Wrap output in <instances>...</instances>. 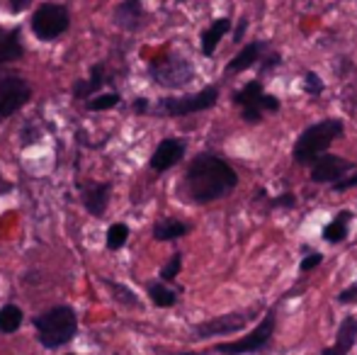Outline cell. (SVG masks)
<instances>
[{
    "instance_id": "6da1fadb",
    "label": "cell",
    "mask_w": 357,
    "mask_h": 355,
    "mask_svg": "<svg viewBox=\"0 0 357 355\" xmlns=\"http://www.w3.org/2000/svg\"><path fill=\"white\" fill-rule=\"evenodd\" d=\"M238 185V173L216 153H199L192 158L183 178V192L190 202L209 204L226 197Z\"/></svg>"
},
{
    "instance_id": "7a4b0ae2",
    "label": "cell",
    "mask_w": 357,
    "mask_h": 355,
    "mask_svg": "<svg viewBox=\"0 0 357 355\" xmlns=\"http://www.w3.org/2000/svg\"><path fill=\"white\" fill-rule=\"evenodd\" d=\"M345 132V124L340 119H324V122H316L311 127H306L299 134V139L294 142L291 149V158H294L299 166H311L319 156H324L331 149V144L335 139H340Z\"/></svg>"
},
{
    "instance_id": "3957f363",
    "label": "cell",
    "mask_w": 357,
    "mask_h": 355,
    "mask_svg": "<svg viewBox=\"0 0 357 355\" xmlns=\"http://www.w3.org/2000/svg\"><path fill=\"white\" fill-rule=\"evenodd\" d=\"M34 328H37L39 343L54 351L73 341L78 331V319L71 307H54L34 319Z\"/></svg>"
},
{
    "instance_id": "277c9868",
    "label": "cell",
    "mask_w": 357,
    "mask_h": 355,
    "mask_svg": "<svg viewBox=\"0 0 357 355\" xmlns=\"http://www.w3.org/2000/svg\"><path fill=\"white\" fill-rule=\"evenodd\" d=\"M231 100H234V105H241V117L248 124L263 122L265 112H278V109L282 107L278 98L265 93L260 81H248L243 88L231 95Z\"/></svg>"
},
{
    "instance_id": "5b68a950",
    "label": "cell",
    "mask_w": 357,
    "mask_h": 355,
    "mask_svg": "<svg viewBox=\"0 0 357 355\" xmlns=\"http://www.w3.org/2000/svg\"><path fill=\"white\" fill-rule=\"evenodd\" d=\"M149 76L153 78L155 86L178 90L195 81V66L188 59L178 56V54H168V56H160L155 61H151Z\"/></svg>"
},
{
    "instance_id": "8992f818",
    "label": "cell",
    "mask_w": 357,
    "mask_h": 355,
    "mask_svg": "<svg viewBox=\"0 0 357 355\" xmlns=\"http://www.w3.org/2000/svg\"><path fill=\"white\" fill-rule=\"evenodd\" d=\"M219 100V88L209 86L202 88L199 93L183 95V98H163L155 105V114L163 117H188V114H197L204 109H212Z\"/></svg>"
},
{
    "instance_id": "52a82bcc",
    "label": "cell",
    "mask_w": 357,
    "mask_h": 355,
    "mask_svg": "<svg viewBox=\"0 0 357 355\" xmlns=\"http://www.w3.org/2000/svg\"><path fill=\"white\" fill-rule=\"evenodd\" d=\"M275 309H270L268 314H265V319L258 324V328H253V331L248 333L245 338H238V341L234 343H219L216 346V353L221 355H243V353H258L263 351L265 346L270 343V338H273L275 333Z\"/></svg>"
},
{
    "instance_id": "ba28073f",
    "label": "cell",
    "mask_w": 357,
    "mask_h": 355,
    "mask_svg": "<svg viewBox=\"0 0 357 355\" xmlns=\"http://www.w3.org/2000/svg\"><path fill=\"white\" fill-rule=\"evenodd\" d=\"M71 24V17H68V10L63 5H42V8L34 13L32 17V32L37 34L44 42H52V39L61 37L63 32Z\"/></svg>"
},
{
    "instance_id": "9c48e42d",
    "label": "cell",
    "mask_w": 357,
    "mask_h": 355,
    "mask_svg": "<svg viewBox=\"0 0 357 355\" xmlns=\"http://www.w3.org/2000/svg\"><path fill=\"white\" fill-rule=\"evenodd\" d=\"M32 90L17 73H0V119L15 114L29 100Z\"/></svg>"
},
{
    "instance_id": "30bf717a",
    "label": "cell",
    "mask_w": 357,
    "mask_h": 355,
    "mask_svg": "<svg viewBox=\"0 0 357 355\" xmlns=\"http://www.w3.org/2000/svg\"><path fill=\"white\" fill-rule=\"evenodd\" d=\"M255 312H234L226 314V317H216L209 319L204 324H197L195 326V336L197 338H214V336H229V333H236L250 322Z\"/></svg>"
},
{
    "instance_id": "8fae6325",
    "label": "cell",
    "mask_w": 357,
    "mask_h": 355,
    "mask_svg": "<svg viewBox=\"0 0 357 355\" xmlns=\"http://www.w3.org/2000/svg\"><path fill=\"white\" fill-rule=\"evenodd\" d=\"M353 171V163L345 161V158L335 156V153H324V156H319L314 163H311V183H331L333 185L335 180L345 178L348 173Z\"/></svg>"
},
{
    "instance_id": "7c38bea8",
    "label": "cell",
    "mask_w": 357,
    "mask_h": 355,
    "mask_svg": "<svg viewBox=\"0 0 357 355\" xmlns=\"http://www.w3.org/2000/svg\"><path fill=\"white\" fill-rule=\"evenodd\" d=\"M185 156V142L183 139H163L155 146L153 156H151V168L155 173H165L173 166H178Z\"/></svg>"
},
{
    "instance_id": "4fadbf2b",
    "label": "cell",
    "mask_w": 357,
    "mask_h": 355,
    "mask_svg": "<svg viewBox=\"0 0 357 355\" xmlns=\"http://www.w3.org/2000/svg\"><path fill=\"white\" fill-rule=\"evenodd\" d=\"M265 49H268V42H250L245 44L238 52V56H234L229 63H226V73H241L248 71L250 66L260 63L265 59Z\"/></svg>"
},
{
    "instance_id": "5bb4252c",
    "label": "cell",
    "mask_w": 357,
    "mask_h": 355,
    "mask_svg": "<svg viewBox=\"0 0 357 355\" xmlns=\"http://www.w3.org/2000/svg\"><path fill=\"white\" fill-rule=\"evenodd\" d=\"M357 341V319L355 317H345L338 326V336H335V343L328 348H324L321 355H348L353 351Z\"/></svg>"
},
{
    "instance_id": "9a60e30c",
    "label": "cell",
    "mask_w": 357,
    "mask_h": 355,
    "mask_svg": "<svg viewBox=\"0 0 357 355\" xmlns=\"http://www.w3.org/2000/svg\"><path fill=\"white\" fill-rule=\"evenodd\" d=\"M109 190L112 185L109 183H88L83 188V204L90 214L95 217H102L105 209H107V202H109Z\"/></svg>"
},
{
    "instance_id": "2e32d148",
    "label": "cell",
    "mask_w": 357,
    "mask_h": 355,
    "mask_svg": "<svg viewBox=\"0 0 357 355\" xmlns=\"http://www.w3.org/2000/svg\"><path fill=\"white\" fill-rule=\"evenodd\" d=\"M114 22H117V27L127 29V32H134V29L142 27L144 22L142 0H124V3H119L117 10H114Z\"/></svg>"
},
{
    "instance_id": "e0dca14e",
    "label": "cell",
    "mask_w": 357,
    "mask_h": 355,
    "mask_svg": "<svg viewBox=\"0 0 357 355\" xmlns=\"http://www.w3.org/2000/svg\"><path fill=\"white\" fill-rule=\"evenodd\" d=\"M231 29V20L229 17H219L209 24L202 32V54L204 56H214L216 47H219L221 37H226V32Z\"/></svg>"
},
{
    "instance_id": "ac0fdd59",
    "label": "cell",
    "mask_w": 357,
    "mask_h": 355,
    "mask_svg": "<svg viewBox=\"0 0 357 355\" xmlns=\"http://www.w3.org/2000/svg\"><path fill=\"white\" fill-rule=\"evenodd\" d=\"M102 83H105V66L102 63H95V66L90 68L88 81H75L73 83V95L78 100H85L88 95L98 93V90L102 88Z\"/></svg>"
},
{
    "instance_id": "d6986e66",
    "label": "cell",
    "mask_w": 357,
    "mask_h": 355,
    "mask_svg": "<svg viewBox=\"0 0 357 355\" xmlns=\"http://www.w3.org/2000/svg\"><path fill=\"white\" fill-rule=\"evenodd\" d=\"M22 54H24V49H22V42H20V34L0 29V63L17 61V59H22Z\"/></svg>"
},
{
    "instance_id": "ffe728a7",
    "label": "cell",
    "mask_w": 357,
    "mask_h": 355,
    "mask_svg": "<svg viewBox=\"0 0 357 355\" xmlns=\"http://www.w3.org/2000/svg\"><path fill=\"white\" fill-rule=\"evenodd\" d=\"M350 219H353V212H348V209H343L340 214H335V219L331 224H326L324 229V241L328 243H343L345 239H348V224Z\"/></svg>"
},
{
    "instance_id": "44dd1931",
    "label": "cell",
    "mask_w": 357,
    "mask_h": 355,
    "mask_svg": "<svg viewBox=\"0 0 357 355\" xmlns=\"http://www.w3.org/2000/svg\"><path fill=\"white\" fill-rule=\"evenodd\" d=\"M190 232V227L180 219H163L153 227V239L155 241H175V239L185 236Z\"/></svg>"
},
{
    "instance_id": "7402d4cb",
    "label": "cell",
    "mask_w": 357,
    "mask_h": 355,
    "mask_svg": "<svg viewBox=\"0 0 357 355\" xmlns=\"http://www.w3.org/2000/svg\"><path fill=\"white\" fill-rule=\"evenodd\" d=\"M22 326V309L15 304H5L0 309V333H15Z\"/></svg>"
},
{
    "instance_id": "603a6c76",
    "label": "cell",
    "mask_w": 357,
    "mask_h": 355,
    "mask_svg": "<svg viewBox=\"0 0 357 355\" xmlns=\"http://www.w3.org/2000/svg\"><path fill=\"white\" fill-rule=\"evenodd\" d=\"M149 297L155 307H173L178 302V292L170 287H165L163 282H151L149 285Z\"/></svg>"
},
{
    "instance_id": "cb8c5ba5",
    "label": "cell",
    "mask_w": 357,
    "mask_h": 355,
    "mask_svg": "<svg viewBox=\"0 0 357 355\" xmlns=\"http://www.w3.org/2000/svg\"><path fill=\"white\" fill-rule=\"evenodd\" d=\"M129 239V227L127 224H112L107 229V248L109 251H119Z\"/></svg>"
},
{
    "instance_id": "d4e9b609",
    "label": "cell",
    "mask_w": 357,
    "mask_h": 355,
    "mask_svg": "<svg viewBox=\"0 0 357 355\" xmlns=\"http://www.w3.org/2000/svg\"><path fill=\"white\" fill-rule=\"evenodd\" d=\"M122 103V95L119 93H107V95H98V98L88 100V109L93 112H102V109H112Z\"/></svg>"
},
{
    "instance_id": "484cf974",
    "label": "cell",
    "mask_w": 357,
    "mask_h": 355,
    "mask_svg": "<svg viewBox=\"0 0 357 355\" xmlns=\"http://www.w3.org/2000/svg\"><path fill=\"white\" fill-rule=\"evenodd\" d=\"M109 292L114 294V297L119 299L122 304H129V307H139V297L132 292V289H127L124 285H117V282H107Z\"/></svg>"
},
{
    "instance_id": "4316f807",
    "label": "cell",
    "mask_w": 357,
    "mask_h": 355,
    "mask_svg": "<svg viewBox=\"0 0 357 355\" xmlns=\"http://www.w3.org/2000/svg\"><path fill=\"white\" fill-rule=\"evenodd\" d=\"M304 90L311 95V98H319V95L326 90V86H324V81H321V76H316L314 71H309V73H304Z\"/></svg>"
},
{
    "instance_id": "83f0119b",
    "label": "cell",
    "mask_w": 357,
    "mask_h": 355,
    "mask_svg": "<svg viewBox=\"0 0 357 355\" xmlns=\"http://www.w3.org/2000/svg\"><path fill=\"white\" fill-rule=\"evenodd\" d=\"M180 268H183V256H180V253H175V256L165 263V268L160 270V280H165V282L175 280V278H178V273H180Z\"/></svg>"
},
{
    "instance_id": "f1b7e54d",
    "label": "cell",
    "mask_w": 357,
    "mask_h": 355,
    "mask_svg": "<svg viewBox=\"0 0 357 355\" xmlns=\"http://www.w3.org/2000/svg\"><path fill=\"white\" fill-rule=\"evenodd\" d=\"M270 207H278V209H294L296 207V195L294 192H282L278 197L270 199Z\"/></svg>"
},
{
    "instance_id": "f546056e",
    "label": "cell",
    "mask_w": 357,
    "mask_h": 355,
    "mask_svg": "<svg viewBox=\"0 0 357 355\" xmlns=\"http://www.w3.org/2000/svg\"><path fill=\"white\" fill-rule=\"evenodd\" d=\"M280 63H282V56H280V54H270V56H265L263 61L258 63L260 76H268V73L273 71L275 66H280Z\"/></svg>"
},
{
    "instance_id": "4dcf8cb0",
    "label": "cell",
    "mask_w": 357,
    "mask_h": 355,
    "mask_svg": "<svg viewBox=\"0 0 357 355\" xmlns=\"http://www.w3.org/2000/svg\"><path fill=\"white\" fill-rule=\"evenodd\" d=\"M350 188H357V171L348 173L345 178H340L333 183V192H345V190H350Z\"/></svg>"
},
{
    "instance_id": "1f68e13d",
    "label": "cell",
    "mask_w": 357,
    "mask_h": 355,
    "mask_svg": "<svg viewBox=\"0 0 357 355\" xmlns=\"http://www.w3.org/2000/svg\"><path fill=\"white\" fill-rule=\"evenodd\" d=\"M321 263H324V256H321V253H309V256L301 261L299 268H301V273H311V270L319 268Z\"/></svg>"
},
{
    "instance_id": "d6a6232c",
    "label": "cell",
    "mask_w": 357,
    "mask_h": 355,
    "mask_svg": "<svg viewBox=\"0 0 357 355\" xmlns=\"http://www.w3.org/2000/svg\"><path fill=\"white\" fill-rule=\"evenodd\" d=\"M338 302L340 304H353V302H357V285H350L348 289H343V292L338 294Z\"/></svg>"
},
{
    "instance_id": "836d02e7",
    "label": "cell",
    "mask_w": 357,
    "mask_h": 355,
    "mask_svg": "<svg viewBox=\"0 0 357 355\" xmlns=\"http://www.w3.org/2000/svg\"><path fill=\"white\" fill-rule=\"evenodd\" d=\"M245 27H248V20H245V17H241L238 27L234 29V42H236V44H238L241 39H243V34H245Z\"/></svg>"
},
{
    "instance_id": "e575fe53",
    "label": "cell",
    "mask_w": 357,
    "mask_h": 355,
    "mask_svg": "<svg viewBox=\"0 0 357 355\" xmlns=\"http://www.w3.org/2000/svg\"><path fill=\"white\" fill-rule=\"evenodd\" d=\"M149 107H151V105H149V100H146V98L134 100V112H137V114H146V112H149Z\"/></svg>"
},
{
    "instance_id": "d590c367",
    "label": "cell",
    "mask_w": 357,
    "mask_h": 355,
    "mask_svg": "<svg viewBox=\"0 0 357 355\" xmlns=\"http://www.w3.org/2000/svg\"><path fill=\"white\" fill-rule=\"evenodd\" d=\"M29 5V0H10V8L15 10V13H20V10H24Z\"/></svg>"
}]
</instances>
